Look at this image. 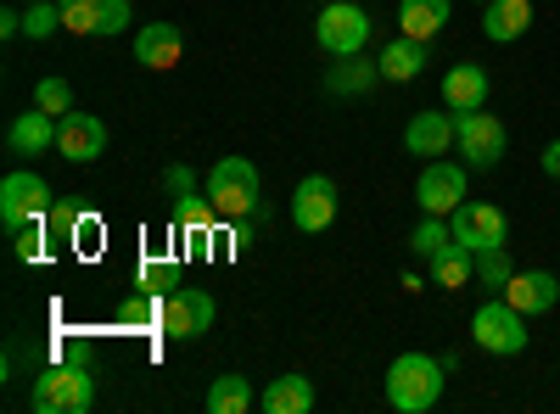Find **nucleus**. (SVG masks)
<instances>
[{"label":"nucleus","instance_id":"15","mask_svg":"<svg viewBox=\"0 0 560 414\" xmlns=\"http://www.w3.org/2000/svg\"><path fill=\"white\" fill-rule=\"evenodd\" d=\"M499 297H504V303H516L527 319H538V314H549V308L560 303V281H555L549 269H516V274H510V286H504Z\"/></svg>","mask_w":560,"mask_h":414},{"label":"nucleus","instance_id":"31","mask_svg":"<svg viewBox=\"0 0 560 414\" xmlns=\"http://www.w3.org/2000/svg\"><path fill=\"white\" fill-rule=\"evenodd\" d=\"M57 28H68V23H62V0H28L23 34H28V39H51Z\"/></svg>","mask_w":560,"mask_h":414},{"label":"nucleus","instance_id":"8","mask_svg":"<svg viewBox=\"0 0 560 414\" xmlns=\"http://www.w3.org/2000/svg\"><path fill=\"white\" fill-rule=\"evenodd\" d=\"M213 314H219L213 292H202V286H174V292L163 297V331H168L174 342H197L202 331H213Z\"/></svg>","mask_w":560,"mask_h":414},{"label":"nucleus","instance_id":"17","mask_svg":"<svg viewBox=\"0 0 560 414\" xmlns=\"http://www.w3.org/2000/svg\"><path fill=\"white\" fill-rule=\"evenodd\" d=\"M488 90H493V79H488L482 62H454L443 73V107L448 113H471V107L488 102Z\"/></svg>","mask_w":560,"mask_h":414},{"label":"nucleus","instance_id":"38","mask_svg":"<svg viewBox=\"0 0 560 414\" xmlns=\"http://www.w3.org/2000/svg\"><path fill=\"white\" fill-rule=\"evenodd\" d=\"M23 34V12H0V39H12Z\"/></svg>","mask_w":560,"mask_h":414},{"label":"nucleus","instance_id":"6","mask_svg":"<svg viewBox=\"0 0 560 414\" xmlns=\"http://www.w3.org/2000/svg\"><path fill=\"white\" fill-rule=\"evenodd\" d=\"M45 213H51V186L34 174V168H18L0 179V224L12 229H28V224H45Z\"/></svg>","mask_w":560,"mask_h":414},{"label":"nucleus","instance_id":"16","mask_svg":"<svg viewBox=\"0 0 560 414\" xmlns=\"http://www.w3.org/2000/svg\"><path fill=\"white\" fill-rule=\"evenodd\" d=\"M179 57H185V28H179V23H147V28L135 34V62H140V68L168 73Z\"/></svg>","mask_w":560,"mask_h":414},{"label":"nucleus","instance_id":"36","mask_svg":"<svg viewBox=\"0 0 560 414\" xmlns=\"http://www.w3.org/2000/svg\"><path fill=\"white\" fill-rule=\"evenodd\" d=\"M73 247H79V252H102V218H96V213H79V224H73Z\"/></svg>","mask_w":560,"mask_h":414},{"label":"nucleus","instance_id":"24","mask_svg":"<svg viewBox=\"0 0 560 414\" xmlns=\"http://www.w3.org/2000/svg\"><path fill=\"white\" fill-rule=\"evenodd\" d=\"M376 79H382V62H364V51L337 57L325 68V90H331V96H364V90H376Z\"/></svg>","mask_w":560,"mask_h":414},{"label":"nucleus","instance_id":"30","mask_svg":"<svg viewBox=\"0 0 560 414\" xmlns=\"http://www.w3.org/2000/svg\"><path fill=\"white\" fill-rule=\"evenodd\" d=\"M174 224L185 229V236H208V229L219 224V208L208 197H185V202H174Z\"/></svg>","mask_w":560,"mask_h":414},{"label":"nucleus","instance_id":"27","mask_svg":"<svg viewBox=\"0 0 560 414\" xmlns=\"http://www.w3.org/2000/svg\"><path fill=\"white\" fill-rule=\"evenodd\" d=\"M448 241H454V229H448V218L427 213V218L415 224V236H409V252H415L420 263H427V258H438V252H443Z\"/></svg>","mask_w":560,"mask_h":414},{"label":"nucleus","instance_id":"9","mask_svg":"<svg viewBox=\"0 0 560 414\" xmlns=\"http://www.w3.org/2000/svg\"><path fill=\"white\" fill-rule=\"evenodd\" d=\"M448 229H454V241L471 247V252H493V247L510 241V218L493 202H459L448 213Z\"/></svg>","mask_w":560,"mask_h":414},{"label":"nucleus","instance_id":"23","mask_svg":"<svg viewBox=\"0 0 560 414\" xmlns=\"http://www.w3.org/2000/svg\"><path fill=\"white\" fill-rule=\"evenodd\" d=\"M427 274H432V286L459 292V286H471V281H477V252H471V247H459V241H448L438 258H427Z\"/></svg>","mask_w":560,"mask_h":414},{"label":"nucleus","instance_id":"7","mask_svg":"<svg viewBox=\"0 0 560 414\" xmlns=\"http://www.w3.org/2000/svg\"><path fill=\"white\" fill-rule=\"evenodd\" d=\"M314 39L325 57H359L370 45V12L353 7V0H331L319 17H314Z\"/></svg>","mask_w":560,"mask_h":414},{"label":"nucleus","instance_id":"10","mask_svg":"<svg viewBox=\"0 0 560 414\" xmlns=\"http://www.w3.org/2000/svg\"><path fill=\"white\" fill-rule=\"evenodd\" d=\"M415 202H420V213L448 218V213L465 202V163L432 157L427 168H420V179H415Z\"/></svg>","mask_w":560,"mask_h":414},{"label":"nucleus","instance_id":"1","mask_svg":"<svg viewBox=\"0 0 560 414\" xmlns=\"http://www.w3.org/2000/svg\"><path fill=\"white\" fill-rule=\"evenodd\" d=\"M443 398V364L427 353H398L387 370V403L398 414H427Z\"/></svg>","mask_w":560,"mask_h":414},{"label":"nucleus","instance_id":"11","mask_svg":"<svg viewBox=\"0 0 560 414\" xmlns=\"http://www.w3.org/2000/svg\"><path fill=\"white\" fill-rule=\"evenodd\" d=\"M292 224L303 236H319V229L337 224V186L325 174H303L298 191H292Z\"/></svg>","mask_w":560,"mask_h":414},{"label":"nucleus","instance_id":"25","mask_svg":"<svg viewBox=\"0 0 560 414\" xmlns=\"http://www.w3.org/2000/svg\"><path fill=\"white\" fill-rule=\"evenodd\" d=\"M253 403H258V392H253L247 376H213V387H208V414H247Z\"/></svg>","mask_w":560,"mask_h":414},{"label":"nucleus","instance_id":"35","mask_svg":"<svg viewBox=\"0 0 560 414\" xmlns=\"http://www.w3.org/2000/svg\"><path fill=\"white\" fill-rule=\"evenodd\" d=\"M79 213H84V208H73V202H51L45 224H51V236H57V241H73V224H79Z\"/></svg>","mask_w":560,"mask_h":414},{"label":"nucleus","instance_id":"2","mask_svg":"<svg viewBox=\"0 0 560 414\" xmlns=\"http://www.w3.org/2000/svg\"><path fill=\"white\" fill-rule=\"evenodd\" d=\"M34 414H84L96 403V381H90V364L84 358H62L51 370L34 376Z\"/></svg>","mask_w":560,"mask_h":414},{"label":"nucleus","instance_id":"29","mask_svg":"<svg viewBox=\"0 0 560 414\" xmlns=\"http://www.w3.org/2000/svg\"><path fill=\"white\" fill-rule=\"evenodd\" d=\"M135 286H140V292H158V297H168V292L179 286V263H174V258H140V269H135Z\"/></svg>","mask_w":560,"mask_h":414},{"label":"nucleus","instance_id":"5","mask_svg":"<svg viewBox=\"0 0 560 414\" xmlns=\"http://www.w3.org/2000/svg\"><path fill=\"white\" fill-rule=\"evenodd\" d=\"M504 146H510V134L493 113H482V107L454 113V152L465 157V168H499Z\"/></svg>","mask_w":560,"mask_h":414},{"label":"nucleus","instance_id":"4","mask_svg":"<svg viewBox=\"0 0 560 414\" xmlns=\"http://www.w3.org/2000/svg\"><path fill=\"white\" fill-rule=\"evenodd\" d=\"M202 197H208V202L219 208V218H230V224L247 218V213L258 208V163H247V157H219Z\"/></svg>","mask_w":560,"mask_h":414},{"label":"nucleus","instance_id":"3","mask_svg":"<svg viewBox=\"0 0 560 414\" xmlns=\"http://www.w3.org/2000/svg\"><path fill=\"white\" fill-rule=\"evenodd\" d=\"M527 314L516 308V303H504L499 292L471 314V342L482 347V353H493V358H516V353H527Z\"/></svg>","mask_w":560,"mask_h":414},{"label":"nucleus","instance_id":"19","mask_svg":"<svg viewBox=\"0 0 560 414\" xmlns=\"http://www.w3.org/2000/svg\"><path fill=\"white\" fill-rule=\"evenodd\" d=\"M533 28V0H488L482 7V34L493 45H510Z\"/></svg>","mask_w":560,"mask_h":414},{"label":"nucleus","instance_id":"34","mask_svg":"<svg viewBox=\"0 0 560 414\" xmlns=\"http://www.w3.org/2000/svg\"><path fill=\"white\" fill-rule=\"evenodd\" d=\"M163 186H168L174 202H185V197H197V174L185 168V163H168V168H163Z\"/></svg>","mask_w":560,"mask_h":414},{"label":"nucleus","instance_id":"13","mask_svg":"<svg viewBox=\"0 0 560 414\" xmlns=\"http://www.w3.org/2000/svg\"><path fill=\"white\" fill-rule=\"evenodd\" d=\"M107 152V123L102 118H90V113H68V118H57V157H68V163H96Z\"/></svg>","mask_w":560,"mask_h":414},{"label":"nucleus","instance_id":"32","mask_svg":"<svg viewBox=\"0 0 560 414\" xmlns=\"http://www.w3.org/2000/svg\"><path fill=\"white\" fill-rule=\"evenodd\" d=\"M510 274H516V263L504 258V247L477 252V281H482V292H504V286H510Z\"/></svg>","mask_w":560,"mask_h":414},{"label":"nucleus","instance_id":"39","mask_svg":"<svg viewBox=\"0 0 560 414\" xmlns=\"http://www.w3.org/2000/svg\"><path fill=\"white\" fill-rule=\"evenodd\" d=\"M477 7H488V0H477Z\"/></svg>","mask_w":560,"mask_h":414},{"label":"nucleus","instance_id":"33","mask_svg":"<svg viewBox=\"0 0 560 414\" xmlns=\"http://www.w3.org/2000/svg\"><path fill=\"white\" fill-rule=\"evenodd\" d=\"M45 241H57L51 236V224H28V229H18V241H12V252L23 258V263H45L57 247H45Z\"/></svg>","mask_w":560,"mask_h":414},{"label":"nucleus","instance_id":"14","mask_svg":"<svg viewBox=\"0 0 560 414\" xmlns=\"http://www.w3.org/2000/svg\"><path fill=\"white\" fill-rule=\"evenodd\" d=\"M404 152H415L420 163L454 152V113H448V107H443V113H438V107L415 113V118L404 123Z\"/></svg>","mask_w":560,"mask_h":414},{"label":"nucleus","instance_id":"37","mask_svg":"<svg viewBox=\"0 0 560 414\" xmlns=\"http://www.w3.org/2000/svg\"><path fill=\"white\" fill-rule=\"evenodd\" d=\"M538 168H544L549 179H560V141H549V146L538 152Z\"/></svg>","mask_w":560,"mask_h":414},{"label":"nucleus","instance_id":"12","mask_svg":"<svg viewBox=\"0 0 560 414\" xmlns=\"http://www.w3.org/2000/svg\"><path fill=\"white\" fill-rule=\"evenodd\" d=\"M62 23H68V34L113 39L129 28V0H62Z\"/></svg>","mask_w":560,"mask_h":414},{"label":"nucleus","instance_id":"18","mask_svg":"<svg viewBox=\"0 0 560 414\" xmlns=\"http://www.w3.org/2000/svg\"><path fill=\"white\" fill-rule=\"evenodd\" d=\"M7 152H12V157L57 152V118H51V113H39V107H28L23 118H12V129H7Z\"/></svg>","mask_w":560,"mask_h":414},{"label":"nucleus","instance_id":"20","mask_svg":"<svg viewBox=\"0 0 560 414\" xmlns=\"http://www.w3.org/2000/svg\"><path fill=\"white\" fill-rule=\"evenodd\" d=\"M376 62H382V79L409 84V79L427 73V39H409V34H398V39H387L382 51H376Z\"/></svg>","mask_w":560,"mask_h":414},{"label":"nucleus","instance_id":"22","mask_svg":"<svg viewBox=\"0 0 560 414\" xmlns=\"http://www.w3.org/2000/svg\"><path fill=\"white\" fill-rule=\"evenodd\" d=\"M443 28H448V0H398V34L432 45Z\"/></svg>","mask_w":560,"mask_h":414},{"label":"nucleus","instance_id":"21","mask_svg":"<svg viewBox=\"0 0 560 414\" xmlns=\"http://www.w3.org/2000/svg\"><path fill=\"white\" fill-rule=\"evenodd\" d=\"M258 409L264 414H308L314 409V381L308 376H275L258 392Z\"/></svg>","mask_w":560,"mask_h":414},{"label":"nucleus","instance_id":"26","mask_svg":"<svg viewBox=\"0 0 560 414\" xmlns=\"http://www.w3.org/2000/svg\"><path fill=\"white\" fill-rule=\"evenodd\" d=\"M118 326L124 331H163V297L158 292H135L118 303Z\"/></svg>","mask_w":560,"mask_h":414},{"label":"nucleus","instance_id":"28","mask_svg":"<svg viewBox=\"0 0 560 414\" xmlns=\"http://www.w3.org/2000/svg\"><path fill=\"white\" fill-rule=\"evenodd\" d=\"M34 107L51 113V118H68V113H73V84H68L62 73H45V79L34 84Z\"/></svg>","mask_w":560,"mask_h":414}]
</instances>
